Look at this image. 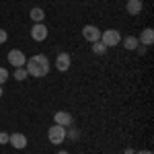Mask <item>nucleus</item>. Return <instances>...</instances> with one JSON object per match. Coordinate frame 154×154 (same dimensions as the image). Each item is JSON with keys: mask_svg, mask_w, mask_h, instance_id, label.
Returning a JSON list of instances; mask_svg holds the SVG:
<instances>
[{"mask_svg": "<svg viewBox=\"0 0 154 154\" xmlns=\"http://www.w3.org/2000/svg\"><path fill=\"white\" fill-rule=\"evenodd\" d=\"M51 68V64H49L48 56H43V54H35V56H31V58L27 60V64H25V70L29 76H33V78H41V76H45Z\"/></svg>", "mask_w": 154, "mask_h": 154, "instance_id": "f257e3e1", "label": "nucleus"}, {"mask_svg": "<svg viewBox=\"0 0 154 154\" xmlns=\"http://www.w3.org/2000/svg\"><path fill=\"white\" fill-rule=\"evenodd\" d=\"M99 41H103L107 45V49L109 48H115V45H119L121 43V33H119L117 29H107V31H101V39Z\"/></svg>", "mask_w": 154, "mask_h": 154, "instance_id": "f03ea898", "label": "nucleus"}, {"mask_svg": "<svg viewBox=\"0 0 154 154\" xmlns=\"http://www.w3.org/2000/svg\"><path fill=\"white\" fill-rule=\"evenodd\" d=\"M48 138H49V142H51V144L60 146V144L66 140V128H62V125H58V123H54V125L48 130Z\"/></svg>", "mask_w": 154, "mask_h": 154, "instance_id": "7ed1b4c3", "label": "nucleus"}, {"mask_svg": "<svg viewBox=\"0 0 154 154\" xmlns=\"http://www.w3.org/2000/svg\"><path fill=\"white\" fill-rule=\"evenodd\" d=\"M6 58L11 62V66H14V68H25V64H27V58L21 49H11Z\"/></svg>", "mask_w": 154, "mask_h": 154, "instance_id": "20e7f679", "label": "nucleus"}, {"mask_svg": "<svg viewBox=\"0 0 154 154\" xmlns=\"http://www.w3.org/2000/svg\"><path fill=\"white\" fill-rule=\"evenodd\" d=\"M82 37L88 41V43H95L101 39V29L95 27V25H84L82 27Z\"/></svg>", "mask_w": 154, "mask_h": 154, "instance_id": "39448f33", "label": "nucleus"}, {"mask_svg": "<svg viewBox=\"0 0 154 154\" xmlns=\"http://www.w3.org/2000/svg\"><path fill=\"white\" fill-rule=\"evenodd\" d=\"M48 27L43 23H35L33 27H31V39L33 41H45L48 39Z\"/></svg>", "mask_w": 154, "mask_h": 154, "instance_id": "423d86ee", "label": "nucleus"}, {"mask_svg": "<svg viewBox=\"0 0 154 154\" xmlns=\"http://www.w3.org/2000/svg\"><path fill=\"white\" fill-rule=\"evenodd\" d=\"M70 64H72L70 54L62 51V54L56 56V70H58V72H68V70H70Z\"/></svg>", "mask_w": 154, "mask_h": 154, "instance_id": "0eeeda50", "label": "nucleus"}, {"mask_svg": "<svg viewBox=\"0 0 154 154\" xmlns=\"http://www.w3.org/2000/svg\"><path fill=\"white\" fill-rule=\"evenodd\" d=\"M72 121H74V117H72L68 111H58V113L54 115V123H58L62 128H70Z\"/></svg>", "mask_w": 154, "mask_h": 154, "instance_id": "6e6552de", "label": "nucleus"}, {"mask_svg": "<svg viewBox=\"0 0 154 154\" xmlns=\"http://www.w3.org/2000/svg\"><path fill=\"white\" fill-rule=\"evenodd\" d=\"M12 148H17V150H23L27 148V136L21 134V131H17V134H11V140H8Z\"/></svg>", "mask_w": 154, "mask_h": 154, "instance_id": "1a4fd4ad", "label": "nucleus"}, {"mask_svg": "<svg viewBox=\"0 0 154 154\" xmlns=\"http://www.w3.org/2000/svg\"><path fill=\"white\" fill-rule=\"evenodd\" d=\"M125 8L130 12L131 17H136V14H140L144 8V0H128V4H125Z\"/></svg>", "mask_w": 154, "mask_h": 154, "instance_id": "9d476101", "label": "nucleus"}, {"mask_svg": "<svg viewBox=\"0 0 154 154\" xmlns=\"http://www.w3.org/2000/svg\"><path fill=\"white\" fill-rule=\"evenodd\" d=\"M138 41H140V45H146V48H148V45H152V43H154V31L150 29V27H148V29H144L142 35L138 37Z\"/></svg>", "mask_w": 154, "mask_h": 154, "instance_id": "9b49d317", "label": "nucleus"}, {"mask_svg": "<svg viewBox=\"0 0 154 154\" xmlns=\"http://www.w3.org/2000/svg\"><path fill=\"white\" fill-rule=\"evenodd\" d=\"M29 17H31V21H35V23H43V19H45V11H43L41 6H35V8H31Z\"/></svg>", "mask_w": 154, "mask_h": 154, "instance_id": "f8f14e48", "label": "nucleus"}, {"mask_svg": "<svg viewBox=\"0 0 154 154\" xmlns=\"http://www.w3.org/2000/svg\"><path fill=\"white\" fill-rule=\"evenodd\" d=\"M138 45H140L138 37L130 35V37H125V39H123V48H125V49H130V51H136V48H138Z\"/></svg>", "mask_w": 154, "mask_h": 154, "instance_id": "ddd939ff", "label": "nucleus"}, {"mask_svg": "<svg viewBox=\"0 0 154 154\" xmlns=\"http://www.w3.org/2000/svg\"><path fill=\"white\" fill-rule=\"evenodd\" d=\"M105 51H107V45L103 41H95V43H93V54H95V56H103Z\"/></svg>", "mask_w": 154, "mask_h": 154, "instance_id": "4468645a", "label": "nucleus"}, {"mask_svg": "<svg viewBox=\"0 0 154 154\" xmlns=\"http://www.w3.org/2000/svg\"><path fill=\"white\" fill-rule=\"evenodd\" d=\"M27 76H29V74H27L25 68H14V74H12V78H14V80L23 82V80H27Z\"/></svg>", "mask_w": 154, "mask_h": 154, "instance_id": "2eb2a0df", "label": "nucleus"}, {"mask_svg": "<svg viewBox=\"0 0 154 154\" xmlns=\"http://www.w3.org/2000/svg\"><path fill=\"white\" fill-rule=\"evenodd\" d=\"M66 138H70V140H78V138H80V131L74 130V128H66Z\"/></svg>", "mask_w": 154, "mask_h": 154, "instance_id": "dca6fc26", "label": "nucleus"}, {"mask_svg": "<svg viewBox=\"0 0 154 154\" xmlns=\"http://www.w3.org/2000/svg\"><path fill=\"white\" fill-rule=\"evenodd\" d=\"M6 80H8V70L6 68H0V86L6 82Z\"/></svg>", "mask_w": 154, "mask_h": 154, "instance_id": "f3484780", "label": "nucleus"}, {"mask_svg": "<svg viewBox=\"0 0 154 154\" xmlns=\"http://www.w3.org/2000/svg\"><path fill=\"white\" fill-rule=\"evenodd\" d=\"M11 140V134H6V131H0V144H8Z\"/></svg>", "mask_w": 154, "mask_h": 154, "instance_id": "a211bd4d", "label": "nucleus"}, {"mask_svg": "<svg viewBox=\"0 0 154 154\" xmlns=\"http://www.w3.org/2000/svg\"><path fill=\"white\" fill-rule=\"evenodd\" d=\"M6 39H8V33H6L4 29H0V45H2V43H4Z\"/></svg>", "mask_w": 154, "mask_h": 154, "instance_id": "6ab92c4d", "label": "nucleus"}, {"mask_svg": "<svg viewBox=\"0 0 154 154\" xmlns=\"http://www.w3.org/2000/svg\"><path fill=\"white\" fill-rule=\"evenodd\" d=\"M146 45H138V48H136V51H138V54H140V56H144V54H146Z\"/></svg>", "mask_w": 154, "mask_h": 154, "instance_id": "aec40b11", "label": "nucleus"}, {"mask_svg": "<svg viewBox=\"0 0 154 154\" xmlns=\"http://www.w3.org/2000/svg\"><path fill=\"white\" fill-rule=\"evenodd\" d=\"M123 154H136V150H134V148H125V152Z\"/></svg>", "mask_w": 154, "mask_h": 154, "instance_id": "412c9836", "label": "nucleus"}, {"mask_svg": "<svg viewBox=\"0 0 154 154\" xmlns=\"http://www.w3.org/2000/svg\"><path fill=\"white\" fill-rule=\"evenodd\" d=\"M136 154H152V150H140V152H136Z\"/></svg>", "mask_w": 154, "mask_h": 154, "instance_id": "4be33fe9", "label": "nucleus"}, {"mask_svg": "<svg viewBox=\"0 0 154 154\" xmlns=\"http://www.w3.org/2000/svg\"><path fill=\"white\" fill-rule=\"evenodd\" d=\"M58 154H70V152H68V150H60Z\"/></svg>", "mask_w": 154, "mask_h": 154, "instance_id": "5701e85b", "label": "nucleus"}, {"mask_svg": "<svg viewBox=\"0 0 154 154\" xmlns=\"http://www.w3.org/2000/svg\"><path fill=\"white\" fill-rule=\"evenodd\" d=\"M2 95H4V93H2V86H0V99H2Z\"/></svg>", "mask_w": 154, "mask_h": 154, "instance_id": "b1692460", "label": "nucleus"}]
</instances>
